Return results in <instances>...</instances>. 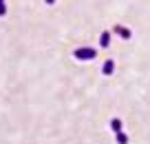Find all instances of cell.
<instances>
[{
  "label": "cell",
  "mask_w": 150,
  "mask_h": 144,
  "mask_svg": "<svg viewBox=\"0 0 150 144\" xmlns=\"http://www.w3.org/2000/svg\"><path fill=\"white\" fill-rule=\"evenodd\" d=\"M112 31L117 33V36H122V38H124V40H128V38H130V36H132V33H130V29H126V27H122V24H117V27L112 29Z\"/></svg>",
  "instance_id": "2"
},
{
  "label": "cell",
  "mask_w": 150,
  "mask_h": 144,
  "mask_svg": "<svg viewBox=\"0 0 150 144\" xmlns=\"http://www.w3.org/2000/svg\"><path fill=\"white\" fill-rule=\"evenodd\" d=\"M110 131L115 135L122 133V120H119V117H112V120H110Z\"/></svg>",
  "instance_id": "4"
},
{
  "label": "cell",
  "mask_w": 150,
  "mask_h": 144,
  "mask_svg": "<svg viewBox=\"0 0 150 144\" xmlns=\"http://www.w3.org/2000/svg\"><path fill=\"white\" fill-rule=\"evenodd\" d=\"M112 71H115V62H112V60H106V62L102 64V73H104V75H110Z\"/></svg>",
  "instance_id": "3"
},
{
  "label": "cell",
  "mask_w": 150,
  "mask_h": 144,
  "mask_svg": "<svg viewBox=\"0 0 150 144\" xmlns=\"http://www.w3.org/2000/svg\"><path fill=\"white\" fill-rule=\"evenodd\" d=\"M0 2H5V0H0Z\"/></svg>",
  "instance_id": "9"
},
{
  "label": "cell",
  "mask_w": 150,
  "mask_h": 144,
  "mask_svg": "<svg viewBox=\"0 0 150 144\" xmlns=\"http://www.w3.org/2000/svg\"><path fill=\"white\" fill-rule=\"evenodd\" d=\"M5 16H7V5L0 2V18H5Z\"/></svg>",
  "instance_id": "7"
},
{
  "label": "cell",
  "mask_w": 150,
  "mask_h": 144,
  "mask_svg": "<svg viewBox=\"0 0 150 144\" xmlns=\"http://www.w3.org/2000/svg\"><path fill=\"white\" fill-rule=\"evenodd\" d=\"M117 144H128V135L124 133V131H122V133H117Z\"/></svg>",
  "instance_id": "6"
},
{
  "label": "cell",
  "mask_w": 150,
  "mask_h": 144,
  "mask_svg": "<svg viewBox=\"0 0 150 144\" xmlns=\"http://www.w3.org/2000/svg\"><path fill=\"white\" fill-rule=\"evenodd\" d=\"M73 56L77 58V60H95V58H97V51L91 49V47H80V49H75Z\"/></svg>",
  "instance_id": "1"
},
{
  "label": "cell",
  "mask_w": 150,
  "mask_h": 144,
  "mask_svg": "<svg viewBox=\"0 0 150 144\" xmlns=\"http://www.w3.org/2000/svg\"><path fill=\"white\" fill-rule=\"evenodd\" d=\"M99 44H102V49H106V47L110 44V31H104V33H102V40H99Z\"/></svg>",
  "instance_id": "5"
},
{
  "label": "cell",
  "mask_w": 150,
  "mask_h": 144,
  "mask_svg": "<svg viewBox=\"0 0 150 144\" xmlns=\"http://www.w3.org/2000/svg\"><path fill=\"white\" fill-rule=\"evenodd\" d=\"M44 2H47V5H53V2H55V0H44Z\"/></svg>",
  "instance_id": "8"
}]
</instances>
